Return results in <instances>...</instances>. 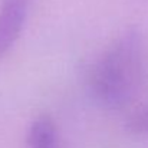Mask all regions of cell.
Here are the masks:
<instances>
[{
    "mask_svg": "<svg viewBox=\"0 0 148 148\" xmlns=\"http://www.w3.org/2000/svg\"><path fill=\"white\" fill-rule=\"evenodd\" d=\"M30 0H3L0 7V58L17 40L29 12Z\"/></svg>",
    "mask_w": 148,
    "mask_h": 148,
    "instance_id": "obj_2",
    "label": "cell"
},
{
    "mask_svg": "<svg viewBox=\"0 0 148 148\" xmlns=\"http://www.w3.org/2000/svg\"><path fill=\"white\" fill-rule=\"evenodd\" d=\"M125 130L132 135L148 134V103L138 106L128 115L125 121Z\"/></svg>",
    "mask_w": 148,
    "mask_h": 148,
    "instance_id": "obj_4",
    "label": "cell"
},
{
    "mask_svg": "<svg viewBox=\"0 0 148 148\" xmlns=\"http://www.w3.org/2000/svg\"><path fill=\"white\" fill-rule=\"evenodd\" d=\"M29 148H59L58 131L49 115H39L27 132Z\"/></svg>",
    "mask_w": 148,
    "mask_h": 148,
    "instance_id": "obj_3",
    "label": "cell"
},
{
    "mask_svg": "<svg viewBox=\"0 0 148 148\" xmlns=\"http://www.w3.org/2000/svg\"><path fill=\"white\" fill-rule=\"evenodd\" d=\"M141 75L143 39L140 30L131 27L108 46L92 68L91 94L102 106H125L137 94Z\"/></svg>",
    "mask_w": 148,
    "mask_h": 148,
    "instance_id": "obj_1",
    "label": "cell"
}]
</instances>
